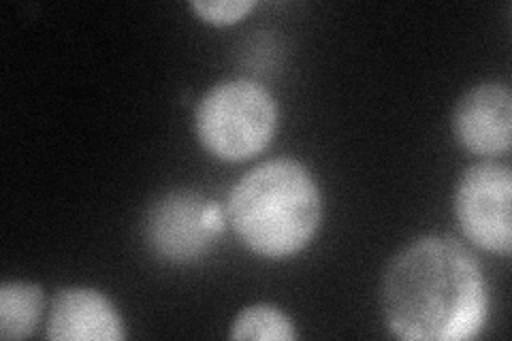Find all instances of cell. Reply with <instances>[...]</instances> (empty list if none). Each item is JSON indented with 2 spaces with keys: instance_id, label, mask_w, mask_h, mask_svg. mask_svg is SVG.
Returning <instances> with one entry per match:
<instances>
[{
  "instance_id": "6da1fadb",
  "label": "cell",
  "mask_w": 512,
  "mask_h": 341,
  "mask_svg": "<svg viewBox=\"0 0 512 341\" xmlns=\"http://www.w3.org/2000/svg\"><path fill=\"white\" fill-rule=\"evenodd\" d=\"M382 318L406 341H466L485 329L487 280L474 254L451 235L414 237L380 278Z\"/></svg>"
},
{
  "instance_id": "7a4b0ae2",
  "label": "cell",
  "mask_w": 512,
  "mask_h": 341,
  "mask_svg": "<svg viewBox=\"0 0 512 341\" xmlns=\"http://www.w3.org/2000/svg\"><path fill=\"white\" fill-rule=\"evenodd\" d=\"M224 211L252 254L284 261L310 246L323 220V197L303 162L271 158L239 177Z\"/></svg>"
},
{
  "instance_id": "3957f363",
  "label": "cell",
  "mask_w": 512,
  "mask_h": 341,
  "mask_svg": "<svg viewBox=\"0 0 512 341\" xmlns=\"http://www.w3.org/2000/svg\"><path fill=\"white\" fill-rule=\"evenodd\" d=\"M278 101L259 81L222 79L195 109V133L205 152L222 162H244L261 154L276 137Z\"/></svg>"
},
{
  "instance_id": "277c9868",
  "label": "cell",
  "mask_w": 512,
  "mask_h": 341,
  "mask_svg": "<svg viewBox=\"0 0 512 341\" xmlns=\"http://www.w3.org/2000/svg\"><path fill=\"white\" fill-rule=\"evenodd\" d=\"M227 224L220 203L199 192L175 190L160 197L143 220V239L150 252L165 263L184 265L210 252Z\"/></svg>"
},
{
  "instance_id": "5b68a950",
  "label": "cell",
  "mask_w": 512,
  "mask_h": 341,
  "mask_svg": "<svg viewBox=\"0 0 512 341\" xmlns=\"http://www.w3.org/2000/svg\"><path fill=\"white\" fill-rule=\"evenodd\" d=\"M453 211L463 237L476 248L510 256L512 250V169L508 162L480 160L461 173Z\"/></svg>"
},
{
  "instance_id": "8992f818",
  "label": "cell",
  "mask_w": 512,
  "mask_h": 341,
  "mask_svg": "<svg viewBox=\"0 0 512 341\" xmlns=\"http://www.w3.org/2000/svg\"><path fill=\"white\" fill-rule=\"evenodd\" d=\"M453 135L463 150L495 158L512 143V92L506 81L487 79L463 92L451 116Z\"/></svg>"
},
{
  "instance_id": "52a82bcc",
  "label": "cell",
  "mask_w": 512,
  "mask_h": 341,
  "mask_svg": "<svg viewBox=\"0 0 512 341\" xmlns=\"http://www.w3.org/2000/svg\"><path fill=\"white\" fill-rule=\"evenodd\" d=\"M52 341H122L126 324L101 290L88 286L60 288L52 297L45 322Z\"/></svg>"
},
{
  "instance_id": "ba28073f",
  "label": "cell",
  "mask_w": 512,
  "mask_h": 341,
  "mask_svg": "<svg viewBox=\"0 0 512 341\" xmlns=\"http://www.w3.org/2000/svg\"><path fill=\"white\" fill-rule=\"evenodd\" d=\"M45 310V295L39 284L9 280L0 284V337L28 339L37 331Z\"/></svg>"
},
{
  "instance_id": "9c48e42d",
  "label": "cell",
  "mask_w": 512,
  "mask_h": 341,
  "mask_svg": "<svg viewBox=\"0 0 512 341\" xmlns=\"http://www.w3.org/2000/svg\"><path fill=\"white\" fill-rule=\"evenodd\" d=\"M295 322L271 303H252L239 312L229 329L233 341H295Z\"/></svg>"
},
{
  "instance_id": "30bf717a",
  "label": "cell",
  "mask_w": 512,
  "mask_h": 341,
  "mask_svg": "<svg viewBox=\"0 0 512 341\" xmlns=\"http://www.w3.org/2000/svg\"><path fill=\"white\" fill-rule=\"evenodd\" d=\"M190 9L207 24L231 26L242 22L254 9V3L252 0H195V3H190Z\"/></svg>"
}]
</instances>
